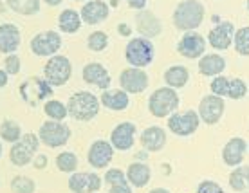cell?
<instances>
[{"label": "cell", "mask_w": 249, "mask_h": 193, "mask_svg": "<svg viewBox=\"0 0 249 193\" xmlns=\"http://www.w3.org/2000/svg\"><path fill=\"white\" fill-rule=\"evenodd\" d=\"M181 98L177 90L172 87H161L154 90L148 98V110L154 118H166L179 108Z\"/></svg>", "instance_id": "3"}, {"label": "cell", "mask_w": 249, "mask_h": 193, "mask_svg": "<svg viewBox=\"0 0 249 193\" xmlns=\"http://www.w3.org/2000/svg\"><path fill=\"white\" fill-rule=\"evenodd\" d=\"M248 11H249V0H248Z\"/></svg>", "instance_id": "50"}, {"label": "cell", "mask_w": 249, "mask_h": 193, "mask_svg": "<svg viewBox=\"0 0 249 193\" xmlns=\"http://www.w3.org/2000/svg\"><path fill=\"white\" fill-rule=\"evenodd\" d=\"M7 76L9 74H7L6 70H2V69H0V88L7 85Z\"/></svg>", "instance_id": "44"}, {"label": "cell", "mask_w": 249, "mask_h": 193, "mask_svg": "<svg viewBox=\"0 0 249 193\" xmlns=\"http://www.w3.org/2000/svg\"><path fill=\"white\" fill-rule=\"evenodd\" d=\"M62 47V36L56 31H42L31 40L33 54L42 58L54 56Z\"/></svg>", "instance_id": "10"}, {"label": "cell", "mask_w": 249, "mask_h": 193, "mask_svg": "<svg viewBox=\"0 0 249 193\" xmlns=\"http://www.w3.org/2000/svg\"><path fill=\"white\" fill-rule=\"evenodd\" d=\"M134 141H136V125L130 121L119 123L110 134V143L114 150H119V152L130 150L134 146Z\"/></svg>", "instance_id": "18"}, {"label": "cell", "mask_w": 249, "mask_h": 193, "mask_svg": "<svg viewBox=\"0 0 249 193\" xmlns=\"http://www.w3.org/2000/svg\"><path fill=\"white\" fill-rule=\"evenodd\" d=\"M100 101L105 108L116 110V112L126 110L128 105H130L128 92H124L123 88H107V90H103V94H101Z\"/></svg>", "instance_id": "22"}, {"label": "cell", "mask_w": 249, "mask_h": 193, "mask_svg": "<svg viewBox=\"0 0 249 193\" xmlns=\"http://www.w3.org/2000/svg\"><path fill=\"white\" fill-rule=\"evenodd\" d=\"M118 31L121 33V35H124V36H128V35H130V27L126 24H121V25H118Z\"/></svg>", "instance_id": "45"}, {"label": "cell", "mask_w": 249, "mask_h": 193, "mask_svg": "<svg viewBox=\"0 0 249 193\" xmlns=\"http://www.w3.org/2000/svg\"><path fill=\"white\" fill-rule=\"evenodd\" d=\"M108 13H110V9H108V6L103 0H89V2L83 4L80 15L85 24L98 25L108 18Z\"/></svg>", "instance_id": "20"}, {"label": "cell", "mask_w": 249, "mask_h": 193, "mask_svg": "<svg viewBox=\"0 0 249 193\" xmlns=\"http://www.w3.org/2000/svg\"><path fill=\"white\" fill-rule=\"evenodd\" d=\"M44 2L47 4V6H53V7H54V6H60L63 0H44Z\"/></svg>", "instance_id": "46"}, {"label": "cell", "mask_w": 249, "mask_h": 193, "mask_svg": "<svg viewBox=\"0 0 249 193\" xmlns=\"http://www.w3.org/2000/svg\"><path fill=\"white\" fill-rule=\"evenodd\" d=\"M230 188L233 192H249V166H235L230 174Z\"/></svg>", "instance_id": "30"}, {"label": "cell", "mask_w": 249, "mask_h": 193, "mask_svg": "<svg viewBox=\"0 0 249 193\" xmlns=\"http://www.w3.org/2000/svg\"><path fill=\"white\" fill-rule=\"evenodd\" d=\"M148 193H170L168 190H164V188H156V190H152V192Z\"/></svg>", "instance_id": "47"}, {"label": "cell", "mask_w": 249, "mask_h": 193, "mask_svg": "<svg viewBox=\"0 0 249 193\" xmlns=\"http://www.w3.org/2000/svg\"><path fill=\"white\" fill-rule=\"evenodd\" d=\"M164 81L168 87L175 88V90L186 87V83L190 81V70L184 65H172L164 72Z\"/></svg>", "instance_id": "28"}, {"label": "cell", "mask_w": 249, "mask_h": 193, "mask_svg": "<svg viewBox=\"0 0 249 193\" xmlns=\"http://www.w3.org/2000/svg\"><path fill=\"white\" fill-rule=\"evenodd\" d=\"M200 125V116L199 112L193 110H184V112H174L168 116V128L174 132L175 136L188 137L193 136L199 130Z\"/></svg>", "instance_id": "9"}, {"label": "cell", "mask_w": 249, "mask_h": 193, "mask_svg": "<svg viewBox=\"0 0 249 193\" xmlns=\"http://www.w3.org/2000/svg\"><path fill=\"white\" fill-rule=\"evenodd\" d=\"M36 184L33 179L25 177V175H18L11 181V192L13 193H35Z\"/></svg>", "instance_id": "38"}, {"label": "cell", "mask_w": 249, "mask_h": 193, "mask_svg": "<svg viewBox=\"0 0 249 193\" xmlns=\"http://www.w3.org/2000/svg\"><path fill=\"white\" fill-rule=\"evenodd\" d=\"M38 137H40V143H44L45 146L58 148V146H63V144L69 143V139H71V126L65 125L63 121L49 119V121H45L44 125L40 126Z\"/></svg>", "instance_id": "6"}, {"label": "cell", "mask_w": 249, "mask_h": 193, "mask_svg": "<svg viewBox=\"0 0 249 193\" xmlns=\"http://www.w3.org/2000/svg\"><path fill=\"white\" fill-rule=\"evenodd\" d=\"M124 174H126V179L134 188H144L152 179V170L144 162H132Z\"/></svg>", "instance_id": "26"}, {"label": "cell", "mask_w": 249, "mask_h": 193, "mask_svg": "<svg viewBox=\"0 0 249 193\" xmlns=\"http://www.w3.org/2000/svg\"><path fill=\"white\" fill-rule=\"evenodd\" d=\"M246 152H248V141L242 137H231L222 148V161L226 166H231V168L240 166L244 162Z\"/></svg>", "instance_id": "17"}, {"label": "cell", "mask_w": 249, "mask_h": 193, "mask_svg": "<svg viewBox=\"0 0 249 193\" xmlns=\"http://www.w3.org/2000/svg\"><path fill=\"white\" fill-rule=\"evenodd\" d=\"M56 168L63 174H74L78 168V157L72 152H62L56 157Z\"/></svg>", "instance_id": "34"}, {"label": "cell", "mask_w": 249, "mask_h": 193, "mask_svg": "<svg viewBox=\"0 0 249 193\" xmlns=\"http://www.w3.org/2000/svg\"><path fill=\"white\" fill-rule=\"evenodd\" d=\"M154 56H156V47L150 42V38H132L124 47V60L130 67H148L154 62Z\"/></svg>", "instance_id": "4"}, {"label": "cell", "mask_w": 249, "mask_h": 193, "mask_svg": "<svg viewBox=\"0 0 249 193\" xmlns=\"http://www.w3.org/2000/svg\"><path fill=\"white\" fill-rule=\"evenodd\" d=\"M136 27L144 38L159 36V33H161V29H162L161 20L157 18L152 11H146V9H141V11L136 15Z\"/></svg>", "instance_id": "21"}, {"label": "cell", "mask_w": 249, "mask_h": 193, "mask_svg": "<svg viewBox=\"0 0 249 193\" xmlns=\"http://www.w3.org/2000/svg\"><path fill=\"white\" fill-rule=\"evenodd\" d=\"M6 2L11 11L24 17H33L40 11V0H6Z\"/></svg>", "instance_id": "31"}, {"label": "cell", "mask_w": 249, "mask_h": 193, "mask_svg": "<svg viewBox=\"0 0 249 193\" xmlns=\"http://www.w3.org/2000/svg\"><path fill=\"white\" fill-rule=\"evenodd\" d=\"M101 177L92 172H78L69 177V190L72 193H94L101 190Z\"/></svg>", "instance_id": "15"}, {"label": "cell", "mask_w": 249, "mask_h": 193, "mask_svg": "<svg viewBox=\"0 0 249 193\" xmlns=\"http://www.w3.org/2000/svg\"><path fill=\"white\" fill-rule=\"evenodd\" d=\"M71 74H72V65H71L67 56L54 54V56H51L47 60L44 67V78L49 81L53 87L65 85L71 80Z\"/></svg>", "instance_id": "7"}, {"label": "cell", "mask_w": 249, "mask_h": 193, "mask_svg": "<svg viewBox=\"0 0 249 193\" xmlns=\"http://www.w3.org/2000/svg\"><path fill=\"white\" fill-rule=\"evenodd\" d=\"M44 112H45V116H47V118L54 119V121H63V119L69 116L67 105H63L62 101H58V100L45 101Z\"/></svg>", "instance_id": "33"}, {"label": "cell", "mask_w": 249, "mask_h": 193, "mask_svg": "<svg viewBox=\"0 0 249 193\" xmlns=\"http://www.w3.org/2000/svg\"><path fill=\"white\" fill-rule=\"evenodd\" d=\"M0 157H2V144H0Z\"/></svg>", "instance_id": "49"}, {"label": "cell", "mask_w": 249, "mask_h": 193, "mask_svg": "<svg viewBox=\"0 0 249 193\" xmlns=\"http://www.w3.org/2000/svg\"><path fill=\"white\" fill-rule=\"evenodd\" d=\"M238 193H249V192H238Z\"/></svg>", "instance_id": "51"}, {"label": "cell", "mask_w": 249, "mask_h": 193, "mask_svg": "<svg viewBox=\"0 0 249 193\" xmlns=\"http://www.w3.org/2000/svg\"><path fill=\"white\" fill-rule=\"evenodd\" d=\"M226 69V60L217 53H212V54H202L199 58V72L202 76H215L222 74Z\"/></svg>", "instance_id": "25"}, {"label": "cell", "mask_w": 249, "mask_h": 193, "mask_svg": "<svg viewBox=\"0 0 249 193\" xmlns=\"http://www.w3.org/2000/svg\"><path fill=\"white\" fill-rule=\"evenodd\" d=\"M22 136H24L22 134V126H20V123L13 121V119H6L0 125V137L4 141H7V143H17Z\"/></svg>", "instance_id": "32"}, {"label": "cell", "mask_w": 249, "mask_h": 193, "mask_svg": "<svg viewBox=\"0 0 249 193\" xmlns=\"http://www.w3.org/2000/svg\"><path fill=\"white\" fill-rule=\"evenodd\" d=\"M248 94V83L242 78H230V88H228V98L230 100H242Z\"/></svg>", "instance_id": "36"}, {"label": "cell", "mask_w": 249, "mask_h": 193, "mask_svg": "<svg viewBox=\"0 0 249 193\" xmlns=\"http://www.w3.org/2000/svg\"><path fill=\"white\" fill-rule=\"evenodd\" d=\"M4 67H6V72L7 74H18L20 72V67H22V63H20V58L13 53L9 56L6 58V62H4Z\"/></svg>", "instance_id": "40"}, {"label": "cell", "mask_w": 249, "mask_h": 193, "mask_svg": "<svg viewBox=\"0 0 249 193\" xmlns=\"http://www.w3.org/2000/svg\"><path fill=\"white\" fill-rule=\"evenodd\" d=\"M20 96L29 106H36L40 101L53 96V85L45 78H31L20 85Z\"/></svg>", "instance_id": "8"}, {"label": "cell", "mask_w": 249, "mask_h": 193, "mask_svg": "<svg viewBox=\"0 0 249 193\" xmlns=\"http://www.w3.org/2000/svg\"><path fill=\"white\" fill-rule=\"evenodd\" d=\"M87 45H89V49L94 51V53H101V51H105L107 45H108V35L103 31L90 33L87 38Z\"/></svg>", "instance_id": "37"}, {"label": "cell", "mask_w": 249, "mask_h": 193, "mask_svg": "<svg viewBox=\"0 0 249 193\" xmlns=\"http://www.w3.org/2000/svg\"><path fill=\"white\" fill-rule=\"evenodd\" d=\"M40 146V137L36 134H24L9 150V159L15 166H27L35 161V154Z\"/></svg>", "instance_id": "5"}, {"label": "cell", "mask_w": 249, "mask_h": 193, "mask_svg": "<svg viewBox=\"0 0 249 193\" xmlns=\"http://www.w3.org/2000/svg\"><path fill=\"white\" fill-rule=\"evenodd\" d=\"M226 110V103L224 98L220 96H215V94H210V96H204L200 100L199 105V116L200 121L206 123V125H217L218 121L222 119Z\"/></svg>", "instance_id": "11"}, {"label": "cell", "mask_w": 249, "mask_h": 193, "mask_svg": "<svg viewBox=\"0 0 249 193\" xmlns=\"http://www.w3.org/2000/svg\"><path fill=\"white\" fill-rule=\"evenodd\" d=\"M112 159H114L112 143H108L105 139H98V141H94V143L90 144L89 154H87V161L92 168H96V170L107 168Z\"/></svg>", "instance_id": "14"}, {"label": "cell", "mask_w": 249, "mask_h": 193, "mask_svg": "<svg viewBox=\"0 0 249 193\" xmlns=\"http://www.w3.org/2000/svg\"><path fill=\"white\" fill-rule=\"evenodd\" d=\"M233 38H235V25L231 22H220L210 31L208 44L212 45L215 51H226L231 47Z\"/></svg>", "instance_id": "16"}, {"label": "cell", "mask_w": 249, "mask_h": 193, "mask_svg": "<svg viewBox=\"0 0 249 193\" xmlns=\"http://www.w3.org/2000/svg\"><path fill=\"white\" fill-rule=\"evenodd\" d=\"M105 182L108 184V193H132V184L126 179V174L119 168L107 170Z\"/></svg>", "instance_id": "27"}, {"label": "cell", "mask_w": 249, "mask_h": 193, "mask_svg": "<svg viewBox=\"0 0 249 193\" xmlns=\"http://www.w3.org/2000/svg\"><path fill=\"white\" fill-rule=\"evenodd\" d=\"M177 53L186 60H197L206 53V40L197 31H188L177 44Z\"/></svg>", "instance_id": "13"}, {"label": "cell", "mask_w": 249, "mask_h": 193, "mask_svg": "<svg viewBox=\"0 0 249 193\" xmlns=\"http://www.w3.org/2000/svg\"><path fill=\"white\" fill-rule=\"evenodd\" d=\"M146 2H148V0H128V6H130L132 9L141 11V9H144V7H146Z\"/></svg>", "instance_id": "42"}, {"label": "cell", "mask_w": 249, "mask_h": 193, "mask_svg": "<svg viewBox=\"0 0 249 193\" xmlns=\"http://www.w3.org/2000/svg\"><path fill=\"white\" fill-rule=\"evenodd\" d=\"M81 76H83L85 83L101 88V90H107V88L110 87V83H112V78L108 74V70L101 63H87L83 67Z\"/></svg>", "instance_id": "19"}, {"label": "cell", "mask_w": 249, "mask_h": 193, "mask_svg": "<svg viewBox=\"0 0 249 193\" xmlns=\"http://www.w3.org/2000/svg\"><path fill=\"white\" fill-rule=\"evenodd\" d=\"M100 98H96L92 92H87V90L72 94L67 101L69 116L76 121H92L100 112Z\"/></svg>", "instance_id": "2"}, {"label": "cell", "mask_w": 249, "mask_h": 193, "mask_svg": "<svg viewBox=\"0 0 249 193\" xmlns=\"http://www.w3.org/2000/svg\"><path fill=\"white\" fill-rule=\"evenodd\" d=\"M74 2H89V0H74Z\"/></svg>", "instance_id": "48"}, {"label": "cell", "mask_w": 249, "mask_h": 193, "mask_svg": "<svg viewBox=\"0 0 249 193\" xmlns=\"http://www.w3.org/2000/svg\"><path fill=\"white\" fill-rule=\"evenodd\" d=\"M212 94L215 96H220V98H228V88H230V78H226L224 74H218L213 78L212 85Z\"/></svg>", "instance_id": "39"}, {"label": "cell", "mask_w": 249, "mask_h": 193, "mask_svg": "<svg viewBox=\"0 0 249 193\" xmlns=\"http://www.w3.org/2000/svg\"><path fill=\"white\" fill-rule=\"evenodd\" d=\"M119 85L124 92L141 94L148 88V74L139 67H128L119 74Z\"/></svg>", "instance_id": "12"}, {"label": "cell", "mask_w": 249, "mask_h": 193, "mask_svg": "<svg viewBox=\"0 0 249 193\" xmlns=\"http://www.w3.org/2000/svg\"><path fill=\"white\" fill-rule=\"evenodd\" d=\"M206 9L199 0H182L177 4L174 15H172V22L179 31H193L197 29L202 20H204Z\"/></svg>", "instance_id": "1"}, {"label": "cell", "mask_w": 249, "mask_h": 193, "mask_svg": "<svg viewBox=\"0 0 249 193\" xmlns=\"http://www.w3.org/2000/svg\"><path fill=\"white\" fill-rule=\"evenodd\" d=\"M81 15L80 11H74V9H63L58 17V25L62 33H67V35H74V33L80 31L81 27Z\"/></svg>", "instance_id": "29"}, {"label": "cell", "mask_w": 249, "mask_h": 193, "mask_svg": "<svg viewBox=\"0 0 249 193\" xmlns=\"http://www.w3.org/2000/svg\"><path fill=\"white\" fill-rule=\"evenodd\" d=\"M197 193H226L222 186L215 181H202L197 186Z\"/></svg>", "instance_id": "41"}, {"label": "cell", "mask_w": 249, "mask_h": 193, "mask_svg": "<svg viewBox=\"0 0 249 193\" xmlns=\"http://www.w3.org/2000/svg\"><path fill=\"white\" fill-rule=\"evenodd\" d=\"M22 36L20 29L15 24H2L0 25V53L13 54L20 47Z\"/></svg>", "instance_id": "23"}, {"label": "cell", "mask_w": 249, "mask_h": 193, "mask_svg": "<svg viewBox=\"0 0 249 193\" xmlns=\"http://www.w3.org/2000/svg\"><path fill=\"white\" fill-rule=\"evenodd\" d=\"M33 162H35V166H36V168H44L45 162H47V157H45V156H38Z\"/></svg>", "instance_id": "43"}, {"label": "cell", "mask_w": 249, "mask_h": 193, "mask_svg": "<svg viewBox=\"0 0 249 193\" xmlns=\"http://www.w3.org/2000/svg\"><path fill=\"white\" fill-rule=\"evenodd\" d=\"M141 144L148 152H161L166 144V132L161 126H148L141 134Z\"/></svg>", "instance_id": "24"}, {"label": "cell", "mask_w": 249, "mask_h": 193, "mask_svg": "<svg viewBox=\"0 0 249 193\" xmlns=\"http://www.w3.org/2000/svg\"><path fill=\"white\" fill-rule=\"evenodd\" d=\"M233 44L240 56H249V27H240L235 31Z\"/></svg>", "instance_id": "35"}]
</instances>
